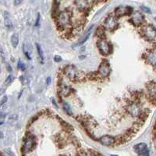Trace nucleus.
<instances>
[{"mask_svg":"<svg viewBox=\"0 0 156 156\" xmlns=\"http://www.w3.org/2000/svg\"><path fill=\"white\" fill-rule=\"evenodd\" d=\"M55 23L57 28L59 30H65L69 28L71 25L72 14L69 10H64L58 12V14L55 17Z\"/></svg>","mask_w":156,"mask_h":156,"instance_id":"nucleus-1","label":"nucleus"},{"mask_svg":"<svg viewBox=\"0 0 156 156\" xmlns=\"http://www.w3.org/2000/svg\"><path fill=\"white\" fill-rule=\"evenodd\" d=\"M140 33L143 37L156 44V27L151 23H144L140 27Z\"/></svg>","mask_w":156,"mask_h":156,"instance_id":"nucleus-2","label":"nucleus"},{"mask_svg":"<svg viewBox=\"0 0 156 156\" xmlns=\"http://www.w3.org/2000/svg\"><path fill=\"white\" fill-rule=\"evenodd\" d=\"M64 75L71 81H80L83 79V73L78 70L77 68L73 65H67L63 69Z\"/></svg>","mask_w":156,"mask_h":156,"instance_id":"nucleus-3","label":"nucleus"},{"mask_svg":"<svg viewBox=\"0 0 156 156\" xmlns=\"http://www.w3.org/2000/svg\"><path fill=\"white\" fill-rule=\"evenodd\" d=\"M118 19L116 16L114 15V13L108 15L105 17L104 23H103V27L108 30H114L118 27Z\"/></svg>","mask_w":156,"mask_h":156,"instance_id":"nucleus-4","label":"nucleus"},{"mask_svg":"<svg viewBox=\"0 0 156 156\" xmlns=\"http://www.w3.org/2000/svg\"><path fill=\"white\" fill-rule=\"evenodd\" d=\"M97 46L103 55L106 56L112 52V45L105 38L98 39L97 41Z\"/></svg>","mask_w":156,"mask_h":156,"instance_id":"nucleus-5","label":"nucleus"},{"mask_svg":"<svg viewBox=\"0 0 156 156\" xmlns=\"http://www.w3.org/2000/svg\"><path fill=\"white\" fill-rule=\"evenodd\" d=\"M143 58L147 64L156 69V49L147 50L143 55Z\"/></svg>","mask_w":156,"mask_h":156,"instance_id":"nucleus-6","label":"nucleus"},{"mask_svg":"<svg viewBox=\"0 0 156 156\" xmlns=\"http://www.w3.org/2000/svg\"><path fill=\"white\" fill-rule=\"evenodd\" d=\"M147 94L151 102L156 104V82L151 81L147 83Z\"/></svg>","mask_w":156,"mask_h":156,"instance_id":"nucleus-7","label":"nucleus"},{"mask_svg":"<svg viewBox=\"0 0 156 156\" xmlns=\"http://www.w3.org/2000/svg\"><path fill=\"white\" fill-rule=\"evenodd\" d=\"M130 22L136 27H141L145 23V19L144 16L141 12L136 11L132 13L131 18H130Z\"/></svg>","mask_w":156,"mask_h":156,"instance_id":"nucleus-8","label":"nucleus"},{"mask_svg":"<svg viewBox=\"0 0 156 156\" xmlns=\"http://www.w3.org/2000/svg\"><path fill=\"white\" fill-rule=\"evenodd\" d=\"M111 73V68L108 62H102L100 64L98 70L97 72V76L101 78H105L109 76Z\"/></svg>","mask_w":156,"mask_h":156,"instance_id":"nucleus-9","label":"nucleus"},{"mask_svg":"<svg viewBox=\"0 0 156 156\" xmlns=\"http://www.w3.org/2000/svg\"><path fill=\"white\" fill-rule=\"evenodd\" d=\"M36 145V142L33 136H27L26 137L23 143V147H22V151L24 153H28L33 151Z\"/></svg>","mask_w":156,"mask_h":156,"instance_id":"nucleus-10","label":"nucleus"},{"mask_svg":"<svg viewBox=\"0 0 156 156\" xmlns=\"http://www.w3.org/2000/svg\"><path fill=\"white\" fill-rule=\"evenodd\" d=\"M126 110H127L128 113L130 114V115L134 117H140L141 115L142 112H143L139 104L137 102H136V101H133V102L130 103L127 106Z\"/></svg>","mask_w":156,"mask_h":156,"instance_id":"nucleus-11","label":"nucleus"},{"mask_svg":"<svg viewBox=\"0 0 156 156\" xmlns=\"http://www.w3.org/2000/svg\"><path fill=\"white\" fill-rule=\"evenodd\" d=\"M132 13H133V9L130 6H126V7L119 6L114 11V15L117 18L124 16V15H132Z\"/></svg>","mask_w":156,"mask_h":156,"instance_id":"nucleus-12","label":"nucleus"},{"mask_svg":"<svg viewBox=\"0 0 156 156\" xmlns=\"http://www.w3.org/2000/svg\"><path fill=\"white\" fill-rule=\"evenodd\" d=\"M99 141L104 146H112L115 143V139L109 135H105L99 139Z\"/></svg>","mask_w":156,"mask_h":156,"instance_id":"nucleus-13","label":"nucleus"},{"mask_svg":"<svg viewBox=\"0 0 156 156\" xmlns=\"http://www.w3.org/2000/svg\"><path fill=\"white\" fill-rule=\"evenodd\" d=\"M133 149H134L135 152L137 153V154H138L147 150V149H148V147H147V144H145V143H139V144H136L133 147Z\"/></svg>","mask_w":156,"mask_h":156,"instance_id":"nucleus-14","label":"nucleus"},{"mask_svg":"<svg viewBox=\"0 0 156 156\" xmlns=\"http://www.w3.org/2000/svg\"><path fill=\"white\" fill-rule=\"evenodd\" d=\"M75 3L79 9H81V10H84L87 8H88V6H90V4H92L93 2H90V1H76V2H75Z\"/></svg>","mask_w":156,"mask_h":156,"instance_id":"nucleus-15","label":"nucleus"},{"mask_svg":"<svg viewBox=\"0 0 156 156\" xmlns=\"http://www.w3.org/2000/svg\"><path fill=\"white\" fill-rule=\"evenodd\" d=\"M98 153L91 150H80L76 156H96Z\"/></svg>","mask_w":156,"mask_h":156,"instance_id":"nucleus-16","label":"nucleus"},{"mask_svg":"<svg viewBox=\"0 0 156 156\" xmlns=\"http://www.w3.org/2000/svg\"><path fill=\"white\" fill-rule=\"evenodd\" d=\"M4 23H5V26L7 28L10 29L12 27V23L11 21L10 17H9V12H7V11L4 12Z\"/></svg>","mask_w":156,"mask_h":156,"instance_id":"nucleus-17","label":"nucleus"},{"mask_svg":"<svg viewBox=\"0 0 156 156\" xmlns=\"http://www.w3.org/2000/svg\"><path fill=\"white\" fill-rule=\"evenodd\" d=\"M105 27H103V26H99V27L97 28V30H96L95 35L97 36L99 39L105 38Z\"/></svg>","mask_w":156,"mask_h":156,"instance_id":"nucleus-18","label":"nucleus"},{"mask_svg":"<svg viewBox=\"0 0 156 156\" xmlns=\"http://www.w3.org/2000/svg\"><path fill=\"white\" fill-rule=\"evenodd\" d=\"M92 28H93V26H90V28L88 29V30H87V32L85 34V35H84V37H83V39H82L81 41H80V42L78 43L76 45H80V44H83L84 42H86V41H87V39H88V37H90V33H91V30H92Z\"/></svg>","mask_w":156,"mask_h":156,"instance_id":"nucleus-19","label":"nucleus"},{"mask_svg":"<svg viewBox=\"0 0 156 156\" xmlns=\"http://www.w3.org/2000/svg\"><path fill=\"white\" fill-rule=\"evenodd\" d=\"M11 43H12V47H17L18 44H19V37H18L17 34H13L11 37Z\"/></svg>","mask_w":156,"mask_h":156,"instance_id":"nucleus-20","label":"nucleus"},{"mask_svg":"<svg viewBox=\"0 0 156 156\" xmlns=\"http://www.w3.org/2000/svg\"><path fill=\"white\" fill-rule=\"evenodd\" d=\"M36 47H37V54H38L39 57H40V58H41V63H43V62H44V52H43L42 48H41V46L39 44H36Z\"/></svg>","mask_w":156,"mask_h":156,"instance_id":"nucleus-21","label":"nucleus"},{"mask_svg":"<svg viewBox=\"0 0 156 156\" xmlns=\"http://www.w3.org/2000/svg\"><path fill=\"white\" fill-rule=\"evenodd\" d=\"M62 107H63V109L65 110V112L68 115H72V109H71L70 106H69V105L66 101H62Z\"/></svg>","mask_w":156,"mask_h":156,"instance_id":"nucleus-22","label":"nucleus"},{"mask_svg":"<svg viewBox=\"0 0 156 156\" xmlns=\"http://www.w3.org/2000/svg\"><path fill=\"white\" fill-rule=\"evenodd\" d=\"M14 80V77H13V76L12 75H9L8 76V77L5 79V85H9L12 82V80Z\"/></svg>","mask_w":156,"mask_h":156,"instance_id":"nucleus-23","label":"nucleus"},{"mask_svg":"<svg viewBox=\"0 0 156 156\" xmlns=\"http://www.w3.org/2000/svg\"><path fill=\"white\" fill-rule=\"evenodd\" d=\"M18 68L23 71L25 70V69H26V66H25L24 63H23V62H22V60H20V59L19 62H18Z\"/></svg>","mask_w":156,"mask_h":156,"instance_id":"nucleus-24","label":"nucleus"},{"mask_svg":"<svg viewBox=\"0 0 156 156\" xmlns=\"http://www.w3.org/2000/svg\"><path fill=\"white\" fill-rule=\"evenodd\" d=\"M140 9H141V10L143 11L144 12H147V13H151V9H149L148 7H147V6L142 5V6H140Z\"/></svg>","mask_w":156,"mask_h":156,"instance_id":"nucleus-25","label":"nucleus"},{"mask_svg":"<svg viewBox=\"0 0 156 156\" xmlns=\"http://www.w3.org/2000/svg\"><path fill=\"white\" fill-rule=\"evenodd\" d=\"M138 156H150V154H149V150L147 149L145 151H144L143 152L138 154Z\"/></svg>","mask_w":156,"mask_h":156,"instance_id":"nucleus-26","label":"nucleus"},{"mask_svg":"<svg viewBox=\"0 0 156 156\" xmlns=\"http://www.w3.org/2000/svg\"><path fill=\"white\" fill-rule=\"evenodd\" d=\"M18 119V115H16V114H13V115H12L11 116H9V120H16V119Z\"/></svg>","mask_w":156,"mask_h":156,"instance_id":"nucleus-27","label":"nucleus"},{"mask_svg":"<svg viewBox=\"0 0 156 156\" xmlns=\"http://www.w3.org/2000/svg\"><path fill=\"white\" fill-rule=\"evenodd\" d=\"M7 99H8L7 96H4L3 98H2V101H1V102H0V106H1V105H3V104H4V103H5V102H6V101H7Z\"/></svg>","mask_w":156,"mask_h":156,"instance_id":"nucleus-28","label":"nucleus"},{"mask_svg":"<svg viewBox=\"0 0 156 156\" xmlns=\"http://www.w3.org/2000/svg\"><path fill=\"white\" fill-rule=\"evenodd\" d=\"M54 60L56 62H60V61H62V58H61V56H59V55H55V58H54Z\"/></svg>","mask_w":156,"mask_h":156,"instance_id":"nucleus-29","label":"nucleus"},{"mask_svg":"<svg viewBox=\"0 0 156 156\" xmlns=\"http://www.w3.org/2000/svg\"><path fill=\"white\" fill-rule=\"evenodd\" d=\"M40 18H41V15H40V13H38V14H37V21H36V23H35L36 27H37V26L39 25V23H40Z\"/></svg>","mask_w":156,"mask_h":156,"instance_id":"nucleus-30","label":"nucleus"},{"mask_svg":"<svg viewBox=\"0 0 156 156\" xmlns=\"http://www.w3.org/2000/svg\"><path fill=\"white\" fill-rule=\"evenodd\" d=\"M5 117V115L4 113H2V112H0V119H4Z\"/></svg>","mask_w":156,"mask_h":156,"instance_id":"nucleus-31","label":"nucleus"},{"mask_svg":"<svg viewBox=\"0 0 156 156\" xmlns=\"http://www.w3.org/2000/svg\"><path fill=\"white\" fill-rule=\"evenodd\" d=\"M4 92H5V89H4V88L0 89V94H2Z\"/></svg>","mask_w":156,"mask_h":156,"instance_id":"nucleus-32","label":"nucleus"},{"mask_svg":"<svg viewBox=\"0 0 156 156\" xmlns=\"http://www.w3.org/2000/svg\"><path fill=\"white\" fill-rule=\"evenodd\" d=\"M21 1H14V4L15 5H17V4H20L21 3Z\"/></svg>","mask_w":156,"mask_h":156,"instance_id":"nucleus-33","label":"nucleus"},{"mask_svg":"<svg viewBox=\"0 0 156 156\" xmlns=\"http://www.w3.org/2000/svg\"><path fill=\"white\" fill-rule=\"evenodd\" d=\"M3 136H4L3 133H2V132L0 131V138H2V137H3Z\"/></svg>","mask_w":156,"mask_h":156,"instance_id":"nucleus-34","label":"nucleus"},{"mask_svg":"<svg viewBox=\"0 0 156 156\" xmlns=\"http://www.w3.org/2000/svg\"><path fill=\"white\" fill-rule=\"evenodd\" d=\"M50 80H51V79H50V77H48V79H47V84H49Z\"/></svg>","mask_w":156,"mask_h":156,"instance_id":"nucleus-35","label":"nucleus"},{"mask_svg":"<svg viewBox=\"0 0 156 156\" xmlns=\"http://www.w3.org/2000/svg\"><path fill=\"white\" fill-rule=\"evenodd\" d=\"M111 156H118V155H116V154H112Z\"/></svg>","mask_w":156,"mask_h":156,"instance_id":"nucleus-36","label":"nucleus"},{"mask_svg":"<svg viewBox=\"0 0 156 156\" xmlns=\"http://www.w3.org/2000/svg\"><path fill=\"white\" fill-rule=\"evenodd\" d=\"M154 129H156V122H155V125H154Z\"/></svg>","mask_w":156,"mask_h":156,"instance_id":"nucleus-37","label":"nucleus"},{"mask_svg":"<svg viewBox=\"0 0 156 156\" xmlns=\"http://www.w3.org/2000/svg\"><path fill=\"white\" fill-rule=\"evenodd\" d=\"M60 156H66V155H60Z\"/></svg>","mask_w":156,"mask_h":156,"instance_id":"nucleus-38","label":"nucleus"},{"mask_svg":"<svg viewBox=\"0 0 156 156\" xmlns=\"http://www.w3.org/2000/svg\"><path fill=\"white\" fill-rule=\"evenodd\" d=\"M155 20H156V17H155Z\"/></svg>","mask_w":156,"mask_h":156,"instance_id":"nucleus-39","label":"nucleus"}]
</instances>
